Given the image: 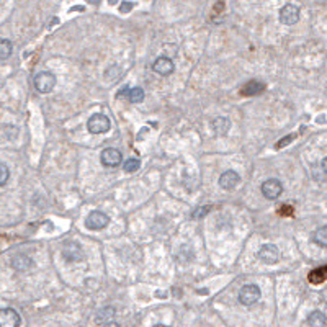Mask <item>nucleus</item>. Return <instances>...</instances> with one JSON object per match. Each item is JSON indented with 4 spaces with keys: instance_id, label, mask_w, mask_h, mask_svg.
I'll list each match as a JSON object with an SVG mask.
<instances>
[{
    "instance_id": "1",
    "label": "nucleus",
    "mask_w": 327,
    "mask_h": 327,
    "mask_svg": "<svg viewBox=\"0 0 327 327\" xmlns=\"http://www.w3.org/2000/svg\"><path fill=\"white\" fill-rule=\"evenodd\" d=\"M33 83H35V89L39 94H49V92H53V89L56 87V75L49 71L38 72L35 75V79H33Z\"/></svg>"
},
{
    "instance_id": "2",
    "label": "nucleus",
    "mask_w": 327,
    "mask_h": 327,
    "mask_svg": "<svg viewBox=\"0 0 327 327\" xmlns=\"http://www.w3.org/2000/svg\"><path fill=\"white\" fill-rule=\"evenodd\" d=\"M110 126H112V121L103 113L92 115L89 118V121H87V129L92 134H103V133H106L108 129H110Z\"/></svg>"
},
{
    "instance_id": "3",
    "label": "nucleus",
    "mask_w": 327,
    "mask_h": 327,
    "mask_svg": "<svg viewBox=\"0 0 327 327\" xmlns=\"http://www.w3.org/2000/svg\"><path fill=\"white\" fill-rule=\"evenodd\" d=\"M260 288L257 287V285H246V287H242L239 291V301L241 304L244 306H254L258 299H260Z\"/></svg>"
},
{
    "instance_id": "4",
    "label": "nucleus",
    "mask_w": 327,
    "mask_h": 327,
    "mask_svg": "<svg viewBox=\"0 0 327 327\" xmlns=\"http://www.w3.org/2000/svg\"><path fill=\"white\" fill-rule=\"evenodd\" d=\"M257 257H258V260L267 265H273L280 260V250L275 244H264L260 247V250H258Z\"/></svg>"
},
{
    "instance_id": "5",
    "label": "nucleus",
    "mask_w": 327,
    "mask_h": 327,
    "mask_svg": "<svg viewBox=\"0 0 327 327\" xmlns=\"http://www.w3.org/2000/svg\"><path fill=\"white\" fill-rule=\"evenodd\" d=\"M110 223V217H108L105 213L102 211H92L87 217H85V228L90 231H100L108 226Z\"/></svg>"
},
{
    "instance_id": "6",
    "label": "nucleus",
    "mask_w": 327,
    "mask_h": 327,
    "mask_svg": "<svg viewBox=\"0 0 327 327\" xmlns=\"http://www.w3.org/2000/svg\"><path fill=\"white\" fill-rule=\"evenodd\" d=\"M100 161H102L105 167L113 169V167H118L123 162V154L116 147H106L100 154Z\"/></svg>"
},
{
    "instance_id": "7",
    "label": "nucleus",
    "mask_w": 327,
    "mask_h": 327,
    "mask_svg": "<svg viewBox=\"0 0 327 327\" xmlns=\"http://www.w3.org/2000/svg\"><path fill=\"white\" fill-rule=\"evenodd\" d=\"M283 193V185L280 180L276 179H268L267 182L262 183V195L267 200H276Z\"/></svg>"
},
{
    "instance_id": "8",
    "label": "nucleus",
    "mask_w": 327,
    "mask_h": 327,
    "mask_svg": "<svg viewBox=\"0 0 327 327\" xmlns=\"http://www.w3.org/2000/svg\"><path fill=\"white\" fill-rule=\"evenodd\" d=\"M21 322L20 314L12 308H5L0 313V327H18Z\"/></svg>"
},
{
    "instance_id": "9",
    "label": "nucleus",
    "mask_w": 327,
    "mask_h": 327,
    "mask_svg": "<svg viewBox=\"0 0 327 327\" xmlns=\"http://www.w3.org/2000/svg\"><path fill=\"white\" fill-rule=\"evenodd\" d=\"M152 69H154V72H157L159 75H164V77H167V75L173 74L175 64H173V61L170 59V57L161 56V57H157V59L154 61Z\"/></svg>"
},
{
    "instance_id": "10",
    "label": "nucleus",
    "mask_w": 327,
    "mask_h": 327,
    "mask_svg": "<svg viewBox=\"0 0 327 327\" xmlns=\"http://www.w3.org/2000/svg\"><path fill=\"white\" fill-rule=\"evenodd\" d=\"M299 20V8L293 4L285 5L280 10V21L283 25H295Z\"/></svg>"
},
{
    "instance_id": "11",
    "label": "nucleus",
    "mask_w": 327,
    "mask_h": 327,
    "mask_svg": "<svg viewBox=\"0 0 327 327\" xmlns=\"http://www.w3.org/2000/svg\"><path fill=\"white\" fill-rule=\"evenodd\" d=\"M62 257L67 262H79L83 258V250L79 244H75V242H67L62 247Z\"/></svg>"
},
{
    "instance_id": "12",
    "label": "nucleus",
    "mask_w": 327,
    "mask_h": 327,
    "mask_svg": "<svg viewBox=\"0 0 327 327\" xmlns=\"http://www.w3.org/2000/svg\"><path fill=\"white\" fill-rule=\"evenodd\" d=\"M217 183H220V187L223 190H232V188H236L239 183H241V177H239V173L237 172H234V170H226L220 180H217Z\"/></svg>"
},
{
    "instance_id": "13",
    "label": "nucleus",
    "mask_w": 327,
    "mask_h": 327,
    "mask_svg": "<svg viewBox=\"0 0 327 327\" xmlns=\"http://www.w3.org/2000/svg\"><path fill=\"white\" fill-rule=\"evenodd\" d=\"M264 90H265V85L262 82L250 80L241 87V95L242 97H255V95H260Z\"/></svg>"
},
{
    "instance_id": "14",
    "label": "nucleus",
    "mask_w": 327,
    "mask_h": 327,
    "mask_svg": "<svg viewBox=\"0 0 327 327\" xmlns=\"http://www.w3.org/2000/svg\"><path fill=\"white\" fill-rule=\"evenodd\" d=\"M12 267L15 268V270H18V272H27L33 267V260H31V257H28V255L18 254V255H15L12 258Z\"/></svg>"
},
{
    "instance_id": "15",
    "label": "nucleus",
    "mask_w": 327,
    "mask_h": 327,
    "mask_svg": "<svg viewBox=\"0 0 327 327\" xmlns=\"http://www.w3.org/2000/svg\"><path fill=\"white\" fill-rule=\"evenodd\" d=\"M115 317H116L115 308H103L102 311H98V314H97V324L110 325V324L115 322Z\"/></svg>"
},
{
    "instance_id": "16",
    "label": "nucleus",
    "mask_w": 327,
    "mask_h": 327,
    "mask_svg": "<svg viewBox=\"0 0 327 327\" xmlns=\"http://www.w3.org/2000/svg\"><path fill=\"white\" fill-rule=\"evenodd\" d=\"M213 129L216 133V136H226L231 129V121L226 116H217L213 121Z\"/></svg>"
},
{
    "instance_id": "17",
    "label": "nucleus",
    "mask_w": 327,
    "mask_h": 327,
    "mask_svg": "<svg viewBox=\"0 0 327 327\" xmlns=\"http://www.w3.org/2000/svg\"><path fill=\"white\" fill-rule=\"evenodd\" d=\"M309 327H327V317L321 311H313L308 317Z\"/></svg>"
},
{
    "instance_id": "18",
    "label": "nucleus",
    "mask_w": 327,
    "mask_h": 327,
    "mask_svg": "<svg viewBox=\"0 0 327 327\" xmlns=\"http://www.w3.org/2000/svg\"><path fill=\"white\" fill-rule=\"evenodd\" d=\"M309 283H313V285H321L327 280V265L324 267H319V268H316V270H313L311 273H309Z\"/></svg>"
},
{
    "instance_id": "19",
    "label": "nucleus",
    "mask_w": 327,
    "mask_h": 327,
    "mask_svg": "<svg viewBox=\"0 0 327 327\" xmlns=\"http://www.w3.org/2000/svg\"><path fill=\"white\" fill-rule=\"evenodd\" d=\"M313 242L319 247H327V226H322L313 234Z\"/></svg>"
},
{
    "instance_id": "20",
    "label": "nucleus",
    "mask_w": 327,
    "mask_h": 327,
    "mask_svg": "<svg viewBox=\"0 0 327 327\" xmlns=\"http://www.w3.org/2000/svg\"><path fill=\"white\" fill-rule=\"evenodd\" d=\"M12 43L8 39H2L0 41V59L2 61H5V59H8V57H10V54H12Z\"/></svg>"
},
{
    "instance_id": "21",
    "label": "nucleus",
    "mask_w": 327,
    "mask_h": 327,
    "mask_svg": "<svg viewBox=\"0 0 327 327\" xmlns=\"http://www.w3.org/2000/svg\"><path fill=\"white\" fill-rule=\"evenodd\" d=\"M129 102L131 103H141L142 100H144V90H142L141 87H134V89H131V92H129Z\"/></svg>"
},
{
    "instance_id": "22",
    "label": "nucleus",
    "mask_w": 327,
    "mask_h": 327,
    "mask_svg": "<svg viewBox=\"0 0 327 327\" xmlns=\"http://www.w3.org/2000/svg\"><path fill=\"white\" fill-rule=\"evenodd\" d=\"M139 167H141L139 159H128V161L123 164V170L126 173H134L136 170H139Z\"/></svg>"
},
{
    "instance_id": "23",
    "label": "nucleus",
    "mask_w": 327,
    "mask_h": 327,
    "mask_svg": "<svg viewBox=\"0 0 327 327\" xmlns=\"http://www.w3.org/2000/svg\"><path fill=\"white\" fill-rule=\"evenodd\" d=\"M209 209H211V206L209 205H203V206H198L195 211H193V220H201V217H205L208 213H209Z\"/></svg>"
},
{
    "instance_id": "24",
    "label": "nucleus",
    "mask_w": 327,
    "mask_h": 327,
    "mask_svg": "<svg viewBox=\"0 0 327 327\" xmlns=\"http://www.w3.org/2000/svg\"><path fill=\"white\" fill-rule=\"evenodd\" d=\"M0 173H2V175H0V185L4 187L7 183V180H8V175H10V173H8V167L5 164L0 165Z\"/></svg>"
},
{
    "instance_id": "25",
    "label": "nucleus",
    "mask_w": 327,
    "mask_h": 327,
    "mask_svg": "<svg viewBox=\"0 0 327 327\" xmlns=\"http://www.w3.org/2000/svg\"><path fill=\"white\" fill-rule=\"evenodd\" d=\"M293 138H295V136H293V134H290V136H285L280 142H276V147H283V146H287V144H290V142L293 141Z\"/></svg>"
},
{
    "instance_id": "26",
    "label": "nucleus",
    "mask_w": 327,
    "mask_h": 327,
    "mask_svg": "<svg viewBox=\"0 0 327 327\" xmlns=\"http://www.w3.org/2000/svg\"><path fill=\"white\" fill-rule=\"evenodd\" d=\"M129 92H131V89L129 87H123L118 94H116V98H123V97H126V98H129Z\"/></svg>"
},
{
    "instance_id": "27",
    "label": "nucleus",
    "mask_w": 327,
    "mask_h": 327,
    "mask_svg": "<svg viewBox=\"0 0 327 327\" xmlns=\"http://www.w3.org/2000/svg\"><path fill=\"white\" fill-rule=\"evenodd\" d=\"M321 165H322V170L327 173V157H324V159H322V164H321Z\"/></svg>"
},
{
    "instance_id": "28",
    "label": "nucleus",
    "mask_w": 327,
    "mask_h": 327,
    "mask_svg": "<svg viewBox=\"0 0 327 327\" xmlns=\"http://www.w3.org/2000/svg\"><path fill=\"white\" fill-rule=\"evenodd\" d=\"M129 7H133V5H129V4H123L121 12H128V10H129Z\"/></svg>"
},
{
    "instance_id": "29",
    "label": "nucleus",
    "mask_w": 327,
    "mask_h": 327,
    "mask_svg": "<svg viewBox=\"0 0 327 327\" xmlns=\"http://www.w3.org/2000/svg\"><path fill=\"white\" fill-rule=\"evenodd\" d=\"M154 327H169V325H164V324H157V325H154Z\"/></svg>"
},
{
    "instance_id": "30",
    "label": "nucleus",
    "mask_w": 327,
    "mask_h": 327,
    "mask_svg": "<svg viewBox=\"0 0 327 327\" xmlns=\"http://www.w3.org/2000/svg\"><path fill=\"white\" fill-rule=\"evenodd\" d=\"M89 2H92V0H89ZM94 4H98V0H94Z\"/></svg>"
}]
</instances>
